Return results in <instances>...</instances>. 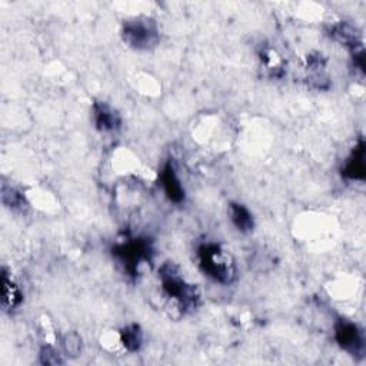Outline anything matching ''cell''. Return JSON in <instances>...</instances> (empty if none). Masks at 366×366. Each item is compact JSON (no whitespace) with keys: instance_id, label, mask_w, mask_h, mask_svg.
Listing matches in <instances>:
<instances>
[{"instance_id":"obj_1","label":"cell","mask_w":366,"mask_h":366,"mask_svg":"<svg viewBox=\"0 0 366 366\" xmlns=\"http://www.w3.org/2000/svg\"><path fill=\"white\" fill-rule=\"evenodd\" d=\"M159 276L162 282V289L165 294L175 299L182 311L195 309L199 304L201 295L195 285L188 283L182 276L177 265L173 262H166L159 269Z\"/></svg>"},{"instance_id":"obj_2","label":"cell","mask_w":366,"mask_h":366,"mask_svg":"<svg viewBox=\"0 0 366 366\" xmlns=\"http://www.w3.org/2000/svg\"><path fill=\"white\" fill-rule=\"evenodd\" d=\"M199 265L205 275L213 280L229 285L236 278V266L232 256L221 245L206 243L199 248Z\"/></svg>"},{"instance_id":"obj_3","label":"cell","mask_w":366,"mask_h":366,"mask_svg":"<svg viewBox=\"0 0 366 366\" xmlns=\"http://www.w3.org/2000/svg\"><path fill=\"white\" fill-rule=\"evenodd\" d=\"M125 42L137 50H146L159 43L161 34L155 20L149 18H135L123 25Z\"/></svg>"},{"instance_id":"obj_4","label":"cell","mask_w":366,"mask_h":366,"mask_svg":"<svg viewBox=\"0 0 366 366\" xmlns=\"http://www.w3.org/2000/svg\"><path fill=\"white\" fill-rule=\"evenodd\" d=\"M114 255L130 275H136L139 266L151 259V243L148 240L133 239L114 249Z\"/></svg>"},{"instance_id":"obj_5","label":"cell","mask_w":366,"mask_h":366,"mask_svg":"<svg viewBox=\"0 0 366 366\" xmlns=\"http://www.w3.org/2000/svg\"><path fill=\"white\" fill-rule=\"evenodd\" d=\"M335 339L339 346L353 356H363L365 335L362 329L349 320H339L335 326Z\"/></svg>"},{"instance_id":"obj_6","label":"cell","mask_w":366,"mask_h":366,"mask_svg":"<svg viewBox=\"0 0 366 366\" xmlns=\"http://www.w3.org/2000/svg\"><path fill=\"white\" fill-rule=\"evenodd\" d=\"M161 182H162V187H163V191H165L166 196L172 202L179 203V202H182L183 199H185V191H183L180 179L177 177L175 165L172 162L165 165V168L162 170V175H161Z\"/></svg>"},{"instance_id":"obj_7","label":"cell","mask_w":366,"mask_h":366,"mask_svg":"<svg viewBox=\"0 0 366 366\" xmlns=\"http://www.w3.org/2000/svg\"><path fill=\"white\" fill-rule=\"evenodd\" d=\"M93 118L99 130L114 132L121 126V118L107 103L96 102L93 104Z\"/></svg>"},{"instance_id":"obj_8","label":"cell","mask_w":366,"mask_h":366,"mask_svg":"<svg viewBox=\"0 0 366 366\" xmlns=\"http://www.w3.org/2000/svg\"><path fill=\"white\" fill-rule=\"evenodd\" d=\"M342 175L352 180H363L365 179V143L363 140L353 149L352 155L346 161Z\"/></svg>"},{"instance_id":"obj_9","label":"cell","mask_w":366,"mask_h":366,"mask_svg":"<svg viewBox=\"0 0 366 366\" xmlns=\"http://www.w3.org/2000/svg\"><path fill=\"white\" fill-rule=\"evenodd\" d=\"M2 306L5 311H13L22 302V292L16 282L12 279V275L5 268L2 269Z\"/></svg>"},{"instance_id":"obj_10","label":"cell","mask_w":366,"mask_h":366,"mask_svg":"<svg viewBox=\"0 0 366 366\" xmlns=\"http://www.w3.org/2000/svg\"><path fill=\"white\" fill-rule=\"evenodd\" d=\"M332 38H335L338 42L344 43L348 48H352L353 53H356V49H362V43L359 41V34H356V30L349 26L348 23H339L332 27Z\"/></svg>"},{"instance_id":"obj_11","label":"cell","mask_w":366,"mask_h":366,"mask_svg":"<svg viewBox=\"0 0 366 366\" xmlns=\"http://www.w3.org/2000/svg\"><path fill=\"white\" fill-rule=\"evenodd\" d=\"M229 212H231L232 222L238 231H240V232L253 231L255 221H253L252 213L249 212V209L246 206H243L240 203H231Z\"/></svg>"},{"instance_id":"obj_12","label":"cell","mask_w":366,"mask_h":366,"mask_svg":"<svg viewBox=\"0 0 366 366\" xmlns=\"http://www.w3.org/2000/svg\"><path fill=\"white\" fill-rule=\"evenodd\" d=\"M121 338H122V344L125 345V348L130 352L139 351L143 344V334L140 331V326L135 325V323L129 325L123 329V331L121 332Z\"/></svg>"},{"instance_id":"obj_13","label":"cell","mask_w":366,"mask_h":366,"mask_svg":"<svg viewBox=\"0 0 366 366\" xmlns=\"http://www.w3.org/2000/svg\"><path fill=\"white\" fill-rule=\"evenodd\" d=\"M2 199H4V203L8 205L12 209H23L26 206L25 196L20 192H18L16 189H13V188L4 187V189H2Z\"/></svg>"},{"instance_id":"obj_14","label":"cell","mask_w":366,"mask_h":366,"mask_svg":"<svg viewBox=\"0 0 366 366\" xmlns=\"http://www.w3.org/2000/svg\"><path fill=\"white\" fill-rule=\"evenodd\" d=\"M63 348L67 356H78V353L81 352V338L76 334L67 335L63 341Z\"/></svg>"},{"instance_id":"obj_15","label":"cell","mask_w":366,"mask_h":366,"mask_svg":"<svg viewBox=\"0 0 366 366\" xmlns=\"http://www.w3.org/2000/svg\"><path fill=\"white\" fill-rule=\"evenodd\" d=\"M41 362L43 365H60L63 363L60 355L52 348V346H45L41 352Z\"/></svg>"}]
</instances>
